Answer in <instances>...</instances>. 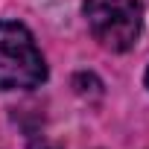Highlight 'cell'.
<instances>
[{
    "label": "cell",
    "mask_w": 149,
    "mask_h": 149,
    "mask_svg": "<svg viewBox=\"0 0 149 149\" xmlns=\"http://www.w3.org/2000/svg\"><path fill=\"white\" fill-rule=\"evenodd\" d=\"M47 79V64L29 29L18 21H0V91L38 88Z\"/></svg>",
    "instance_id": "1"
},
{
    "label": "cell",
    "mask_w": 149,
    "mask_h": 149,
    "mask_svg": "<svg viewBox=\"0 0 149 149\" xmlns=\"http://www.w3.org/2000/svg\"><path fill=\"white\" fill-rule=\"evenodd\" d=\"M91 35L111 53H126L140 38L143 9L140 0H85Z\"/></svg>",
    "instance_id": "2"
},
{
    "label": "cell",
    "mask_w": 149,
    "mask_h": 149,
    "mask_svg": "<svg viewBox=\"0 0 149 149\" xmlns=\"http://www.w3.org/2000/svg\"><path fill=\"white\" fill-rule=\"evenodd\" d=\"M29 149H61V146H56V143H50L47 137H41V140H32Z\"/></svg>",
    "instance_id": "3"
},
{
    "label": "cell",
    "mask_w": 149,
    "mask_h": 149,
    "mask_svg": "<svg viewBox=\"0 0 149 149\" xmlns=\"http://www.w3.org/2000/svg\"><path fill=\"white\" fill-rule=\"evenodd\" d=\"M143 79H146V88H149V70H146V76H143Z\"/></svg>",
    "instance_id": "4"
}]
</instances>
